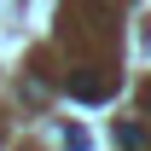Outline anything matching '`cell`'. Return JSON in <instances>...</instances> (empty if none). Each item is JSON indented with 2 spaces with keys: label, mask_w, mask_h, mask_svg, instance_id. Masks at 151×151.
Wrapping results in <instances>:
<instances>
[{
  "label": "cell",
  "mask_w": 151,
  "mask_h": 151,
  "mask_svg": "<svg viewBox=\"0 0 151 151\" xmlns=\"http://www.w3.org/2000/svg\"><path fill=\"white\" fill-rule=\"evenodd\" d=\"M116 145L122 151H145V134L134 128V122H122V128H116Z\"/></svg>",
  "instance_id": "obj_1"
}]
</instances>
